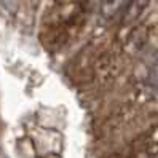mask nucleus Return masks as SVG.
Wrapping results in <instances>:
<instances>
[{
    "label": "nucleus",
    "instance_id": "1",
    "mask_svg": "<svg viewBox=\"0 0 158 158\" xmlns=\"http://www.w3.org/2000/svg\"><path fill=\"white\" fill-rule=\"evenodd\" d=\"M128 0H104L101 6V13L104 18H114L128 6Z\"/></svg>",
    "mask_w": 158,
    "mask_h": 158
},
{
    "label": "nucleus",
    "instance_id": "2",
    "mask_svg": "<svg viewBox=\"0 0 158 158\" xmlns=\"http://www.w3.org/2000/svg\"><path fill=\"white\" fill-rule=\"evenodd\" d=\"M150 81L153 85H158V64L150 70Z\"/></svg>",
    "mask_w": 158,
    "mask_h": 158
}]
</instances>
